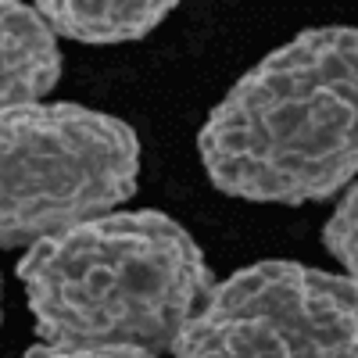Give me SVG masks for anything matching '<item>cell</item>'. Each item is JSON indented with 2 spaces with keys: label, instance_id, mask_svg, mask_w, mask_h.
<instances>
[{
  "label": "cell",
  "instance_id": "obj_1",
  "mask_svg": "<svg viewBox=\"0 0 358 358\" xmlns=\"http://www.w3.org/2000/svg\"><path fill=\"white\" fill-rule=\"evenodd\" d=\"M208 179L265 204L326 201L358 176V29L322 25L276 47L212 108Z\"/></svg>",
  "mask_w": 358,
  "mask_h": 358
},
{
  "label": "cell",
  "instance_id": "obj_2",
  "mask_svg": "<svg viewBox=\"0 0 358 358\" xmlns=\"http://www.w3.org/2000/svg\"><path fill=\"white\" fill-rule=\"evenodd\" d=\"M18 280L47 348L172 351L212 290L194 236L165 212H108L33 244Z\"/></svg>",
  "mask_w": 358,
  "mask_h": 358
},
{
  "label": "cell",
  "instance_id": "obj_3",
  "mask_svg": "<svg viewBox=\"0 0 358 358\" xmlns=\"http://www.w3.org/2000/svg\"><path fill=\"white\" fill-rule=\"evenodd\" d=\"M140 140L129 122L83 104L0 111V248L108 215L136 194Z\"/></svg>",
  "mask_w": 358,
  "mask_h": 358
},
{
  "label": "cell",
  "instance_id": "obj_4",
  "mask_svg": "<svg viewBox=\"0 0 358 358\" xmlns=\"http://www.w3.org/2000/svg\"><path fill=\"white\" fill-rule=\"evenodd\" d=\"M176 358H358V287L301 262H255L215 283Z\"/></svg>",
  "mask_w": 358,
  "mask_h": 358
},
{
  "label": "cell",
  "instance_id": "obj_5",
  "mask_svg": "<svg viewBox=\"0 0 358 358\" xmlns=\"http://www.w3.org/2000/svg\"><path fill=\"white\" fill-rule=\"evenodd\" d=\"M62 76V50L36 8L0 0V111L36 104Z\"/></svg>",
  "mask_w": 358,
  "mask_h": 358
},
{
  "label": "cell",
  "instance_id": "obj_6",
  "mask_svg": "<svg viewBox=\"0 0 358 358\" xmlns=\"http://www.w3.org/2000/svg\"><path fill=\"white\" fill-rule=\"evenodd\" d=\"M176 4L162 0H43L36 4L40 18L50 25L54 36L76 43H129L158 29Z\"/></svg>",
  "mask_w": 358,
  "mask_h": 358
},
{
  "label": "cell",
  "instance_id": "obj_7",
  "mask_svg": "<svg viewBox=\"0 0 358 358\" xmlns=\"http://www.w3.org/2000/svg\"><path fill=\"white\" fill-rule=\"evenodd\" d=\"M322 244L348 268V280L358 287V183L341 197L330 222L322 226Z\"/></svg>",
  "mask_w": 358,
  "mask_h": 358
},
{
  "label": "cell",
  "instance_id": "obj_8",
  "mask_svg": "<svg viewBox=\"0 0 358 358\" xmlns=\"http://www.w3.org/2000/svg\"><path fill=\"white\" fill-rule=\"evenodd\" d=\"M25 358H158V355L140 351V348H47V344H36L33 351H25Z\"/></svg>",
  "mask_w": 358,
  "mask_h": 358
}]
</instances>
